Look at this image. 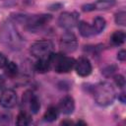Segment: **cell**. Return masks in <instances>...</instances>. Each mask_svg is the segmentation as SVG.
<instances>
[{"label":"cell","mask_w":126,"mask_h":126,"mask_svg":"<svg viewBox=\"0 0 126 126\" xmlns=\"http://www.w3.org/2000/svg\"><path fill=\"white\" fill-rule=\"evenodd\" d=\"M116 5V0H96L94 3L85 4L82 6V10L84 12H91V11H105L111 9Z\"/></svg>","instance_id":"cell-8"},{"label":"cell","mask_w":126,"mask_h":126,"mask_svg":"<svg viewBox=\"0 0 126 126\" xmlns=\"http://www.w3.org/2000/svg\"><path fill=\"white\" fill-rule=\"evenodd\" d=\"M30 52L35 58L45 57L53 52V43L48 39L37 40L31 45Z\"/></svg>","instance_id":"cell-5"},{"label":"cell","mask_w":126,"mask_h":126,"mask_svg":"<svg viewBox=\"0 0 126 126\" xmlns=\"http://www.w3.org/2000/svg\"><path fill=\"white\" fill-rule=\"evenodd\" d=\"M1 40L6 43L7 45H10L12 47H19L22 43V37L20 36V34L18 33V32L15 30V28L13 27V25L11 24H7L5 25L1 32Z\"/></svg>","instance_id":"cell-4"},{"label":"cell","mask_w":126,"mask_h":126,"mask_svg":"<svg viewBox=\"0 0 126 126\" xmlns=\"http://www.w3.org/2000/svg\"><path fill=\"white\" fill-rule=\"evenodd\" d=\"M93 94L96 104L100 106H107L113 103L116 93L111 84L107 82H101L93 88Z\"/></svg>","instance_id":"cell-1"},{"label":"cell","mask_w":126,"mask_h":126,"mask_svg":"<svg viewBox=\"0 0 126 126\" xmlns=\"http://www.w3.org/2000/svg\"><path fill=\"white\" fill-rule=\"evenodd\" d=\"M78 29H79L80 34L84 37H90L92 35H94V32L92 25H90L89 23H86L85 21H81L78 23Z\"/></svg>","instance_id":"cell-14"},{"label":"cell","mask_w":126,"mask_h":126,"mask_svg":"<svg viewBox=\"0 0 126 126\" xmlns=\"http://www.w3.org/2000/svg\"><path fill=\"white\" fill-rule=\"evenodd\" d=\"M79 23V15L76 12H63L58 18V25L67 31L76 27Z\"/></svg>","instance_id":"cell-7"},{"label":"cell","mask_w":126,"mask_h":126,"mask_svg":"<svg viewBox=\"0 0 126 126\" xmlns=\"http://www.w3.org/2000/svg\"><path fill=\"white\" fill-rule=\"evenodd\" d=\"M57 107L59 109V112H62L65 115L72 114L75 110V100H74L73 96H71V95L63 96L60 99Z\"/></svg>","instance_id":"cell-12"},{"label":"cell","mask_w":126,"mask_h":126,"mask_svg":"<svg viewBox=\"0 0 126 126\" xmlns=\"http://www.w3.org/2000/svg\"><path fill=\"white\" fill-rule=\"evenodd\" d=\"M32 113L28 110H21L20 113L17 116L16 124L20 126H27L32 123Z\"/></svg>","instance_id":"cell-15"},{"label":"cell","mask_w":126,"mask_h":126,"mask_svg":"<svg viewBox=\"0 0 126 126\" xmlns=\"http://www.w3.org/2000/svg\"><path fill=\"white\" fill-rule=\"evenodd\" d=\"M115 69H116V67L113 66V65H111V66H108L107 68L103 69V70H102V73H103V75H105V76L108 77V76H110V75H112V74L114 73Z\"/></svg>","instance_id":"cell-22"},{"label":"cell","mask_w":126,"mask_h":126,"mask_svg":"<svg viewBox=\"0 0 126 126\" xmlns=\"http://www.w3.org/2000/svg\"><path fill=\"white\" fill-rule=\"evenodd\" d=\"M52 54L53 52L45 57L37 58V61L34 64V69L36 72L43 74L50 70V68L52 67Z\"/></svg>","instance_id":"cell-13"},{"label":"cell","mask_w":126,"mask_h":126,"mask_svg":"<svg viewBox=\"0 0 126 126\" xmlns=\"http://www.w3.org/2000/svg\"><path fill=\"white\" fill-rule=\"evenodd\" d=\"M125 38H126V35H125V32L123 31H115L110 35V42L112 45L120 46L124 43Z\"/></svg>","instance_id":"cell-17"},{"label":"cell","mask_w":126,"mask_h":126,"mask_svg":"<svg viewBox=\"0 0 126 126\" xmlns=\"http://www.w3.org/2000/svg\"><path fill=\"white\" fill-rule=\"evenodd\" d=\"M51 15L48 14H40V15H17L15 17V21L20 22L25 25V27L31 32H36L42 29L46 24H48L51 20Z\"/></svg>","instance_id":"cell-2"},{"label":"cell","mask_w":126,"mask_h":126,"mask_svg":"<svg viewBox=\"0 0 126 126\" xmlns=\"http://www.w3.org/2000/svg\"><path fill=\"white\" fill-rule=\"evenodd\" d=\"M74 69L76 73L81 77H88L93 70L92 63L87 57H80L75 61Z\"/></svg>","instance_id":"cell-10"},{"label":"cell","mask_w":126,"mask_h":126,"mask_svg":"<svg viewBox=\"0 0 126 126\" xmlns=\"http://www.w3.org/2000/svg\"><path fill=\"white\" fill-rule=\"evenodd\" d=\"M114 21L119 26H125L126 24V13L125 11H119L114 16Z\"/></svg>","instance_id":"cell-20"},{"label":"cell","mask_w":126,"mask_h":126,"mask_svg":"<svg viewBox=\"0 0 126 126\" xmlns=\"http://www.w3.org/2000/svg\"><path fill=\"white\" fill-rule=\"evenodd\" d=\"M6 1H12V0H0V2H6Z\"/></svg>","instance_id":"cell-28"},{"label":"cell","mask_w":126,"mask_h":126,"mask_svg":"<svg viewBox=\"0 0 126 126\" xmlns=\"http://www.w3.org/2000/svg\"><path fill=\"white\" fill-rule=\"evenodd\" d=\"M105 25H106V22H105L104 18L99 17V16L95 17V18L94 19L93 25H92V27H93V29H94V34L100 33V32L104 30Z\"/></svg>","instance_id":"cell-19"},{"label":"cell","mask_w":126,"mask_h":126,"mask_svg":"<svg viewBox=\"0 0 126 126\" xmlns=\"http://www.w3.org/2000/svg\"><path fill=\"white\" fill-rule=\"evenodd\" d=\"M23 103H25L31 113L32 114H36L39 109H40V102H39V99L37 98V96L35 94H33L32 92H27L25 94H24V97H23Z\"/></svg>","instance_id":"cell-11"},{"label":"cell","mask_w":126,"mask_h":126,"mask_svg":"<svg viewBox=\"0 0 126 126\" xmlns=\"http://www.w3.org/2000/svg\"><path fill=\"white\" fill-rule=\"evenodd\" d=\"M18 96L14 90L6 89L0 94V105L4 108H12L17 104Z\"/></svg>","instance_id":"cell-9"},{"label":"cell","mask_w":126,"mask_h":126,"mask_svg":"<svg viewBox=\"0 0 126 126\" xmlns=\"http://www.w3.org/2000/svg\"><path fill=\"white\" fill-rule=\"evenodd\" d=\"M75 65V60L64 54H52V67L57 73H69Z\"/></svg>","instance_id":"cell-3"},{"label":"cell","mask_w":126,"mask_h":126,"mask_svg":"<svg viewBox=\"0 0 126 126\" xmlns=\"http://www.w3.org/2000/svg\"><path fill=\"white\" fill-rule=\"evenodd\" d=\"M78 47V39L76 35L71 32H66L60 38V48L65 53L74 52Z\"/></svg>","instance_id":"cell-6"},{"label":"cell","mask_w":126,"mask_h":126,"mask_svg":"<svg viewBox=\"0 0 126 126\" xmlns=\"http://www.w3.org/2000/svg\"><path fill=\"white\" fill-rule=\"evenodd\" d=\"M58 116H59V109H58V107L54 106V105H51L44 112L43 119L46 122H53V121H55L58 118Z\"/></svg>","instance_id":"cell-16"},{"label":"cell","mask_w":126,"mask_h":126,"mask_svg":"<svg viewBox=\"0 0 126 126\" xmlns=\"http://www.w3.org/2000/svg\"><path fill=\"white\" fill-rule=\"evenodd\" d=\"M7 62H8V59H7V57L5 56V54L2 53V52H0V69L4 68L5 65L7 64Z\"/></svg>","instance_id":"cell-23"},{"label":"cell","mask_w":126,"mask_h":126,"mask_svg":"<svg viewBox=\"0 0 126 126\" xmlns=\"http://www.w3.org/2000/svg\"><path fill=\"white\" fill-rule=\"evenodd\" d=\"M62 124H72V121H62Z\"/></svg>","instance_id":"cell-27"},{"label":"cell","mask_w":126,"mask_h":126,"mask_svg":"<svg viewBox=\"0 0 126 126\" xmlns=\"http://www.w3.org/2000/svg\"><path fill=\"white\" fill-rule=\"evenodd\" d=\"M5 83H6V82H5V79H4V77L0 75V90L4 88V86H5Z\"/></svg>","instance_id":"cell-25"},{"label":"cell","mask_w":126,"mask_h":126,"mask_svg":"<svg viewBox=\"0 0 126 126\" xmlns=\"http://www.w3.org/2000/svg\"><path fill=\"white\" fill-rule=\"evenodd\" d=\"M118 98H119V100H120L122 103H124V102H125V94H124V93H121V94L118 95Z\"/></svg>","instance_id":"cell-26"},{"label":"cell","mask_w":126,"mask_h":126,"mask_svg":"<svg viewBox=\"0 0 126 126\" xmlns=\"http://www.w3.org/2000/svg\"><path fill=\"white\" fill-rule=\"evenodd\" d=\"M4 72L9 78H15L19 73V67L15 62L8 61L4 67Z\"/></svg>","instance_id":"cell-18"},{"label":"cell","mask_w":126,"mask_h":126,"mask_svg":"<svg viewBox=\"0 0 126 126\" xmlns=\"http://www.w3.org/2000/svg\"><path fill=\"white\" fill-rule=\"evenodd\" d=\"M114 82L116 84V86L120 89H123L125 87V79L122 75L118 74V75H115L114 76Z\"/></svg>","instance_id":"cell-21"},{"label":"cell","mask_w":126,"mask_h":126,"mask_svg":"<svg viewBox=\"0 0 126 126\" xmlns=\"http://www.w3.org/2000/svg\"><path fill=\"white\" fill-rule=\"evenodd\" d=\"M117 59L119 61H122V62H124L126 60V51L124 49H121L120 51H118V53H117Z\"/></svg>","instance_id":"cell-24"}]
</instances>
